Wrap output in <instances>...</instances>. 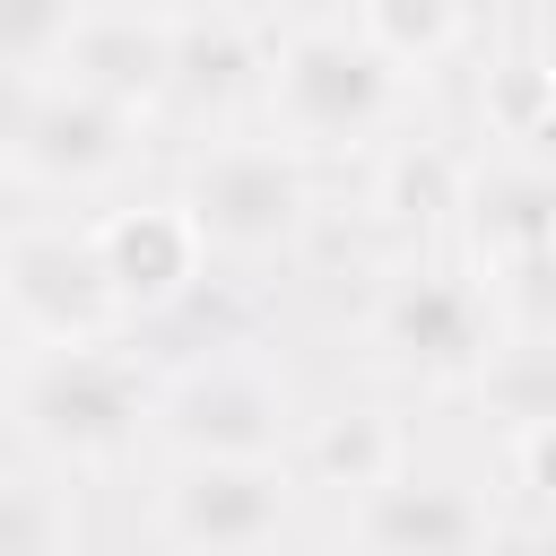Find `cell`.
I'll return each mask as SVG.
<instances>
[{
    "mask_svg": "<svg viewBox=\"0 0 556 556\" xmlns=\"http://www.w3.org/2000/svg\"><path fill=\"white\" fill-rule=\"evenodd\" d=\"M0 391H9L17 434L52 469H113L122 452H139L148 400H156L148 365L113 339H96V348H17L0 365Z\"/></svg>",
    "mask_w": 556,
    "mask_h": 556,
    "instance_id": "1",
    "label": "cell"
},
{
    "mask_svg": "<svg viewBox=\"0 0 556 556\" xmlns=\"http://www.w3.org/2000/svg\"><path fill=\"white\" fill-rule=\"evenodd\" d=\"M261 104H269V139L313 165V156L382 148L400 130L408 78L382 70L348 26H295L278 52H261Z\"/></svg>",
    "mask_w": 556,
    "mask_h": 556,
    "instance_id": "2",
    "label": "cell"
},
{
    "mask_svg": "<svg viewBox=\"0 0 556 556\" xmlns=\"http://www.w3.org/2000/svg\"><path fill=\"white\" fill-rule=\"evenodd\" d=\"M495 339H504V304L469 269H452V261H408L365 304L374 365L400 374V382H426V391H460L486 365Z\"/></svg>",
    "mask_w": 556,
    "mask_h": 556,
    "instance_id": "3",
    "label": "cell"
},
{
    "mask_svg": "<svg viewBox=\"0 0 556 556\" xmlns=\"http://www.w3.org/2000/svg\"><path fill=\"white\" fill-rule=\"evenodd\" d=\"M174 200L208 261H278L313 226V174L278 139H208Z\"/></svg>",
    "mask_w": 556,
    "mask_h": 556,
    "instance_id": "4",
    "label": "cell"
},
{
    "mask_svg": "<svg viewBox=\"0 0 556 556\" xmlns=\"http://www.w3.org/2000/svg\"><path fill=\"white\" fill-rule=\"evenodd\" d=\"M148 434H165L174 460H287L295 391L261 356H208V365L156 382Z\"/></svg>",
    "mask_w": 556,
    "mask_h": 556,
    "instance_id": "5",
    "label": "cell"
},
{
    "mask_svg": "<svg viewBox=\"0 0 556 556\" xmlns=\"http://www.w3.org/2000/svg\"><path fill=\"white\" fill-rule=\"evenodd\" d=\"M0 313L17 330V348H96V339H122V304L96 269V243H87V217H43V226H17L0 243Z\"/></svg>",
    "mask_w": 556,
    "mask_h": 556,
    "instance_id": "6",
    "label": "cell"
},
{
    "mask_svg": "<svg viewBox=\"0 0 556 556\" xmlns=\"http://www.w3.org/2000/svg\"><path fill=\"white\" fill-rule=\"evenodd\" d=\"M295 513L287 460H174L156 486V539L174 556H269Z\"/></svg>",
    "mask_w": 556,
    "mask_h": 556,
    "instance_id": "7",
    "label": "cell"
},
{
    "mask_svg": "<svg viewBox=\"0 0 556 556\" xmlns=\"http://www.w3.org/2000/svg\"><path fill=\"white\" fill-rule=\"evenodd\" d=\"M452 217H460V243H469L460 269H469L495 304H504V287L539 295L547 243H556V182H547L539 156H478V165L460 174Z\"/></svg>",
    "mask_w": 556,
    "mask_h": 556,
    "instance_id": "8",
    "label": "cell"
},
{
    "mask_svg": "<svg viewBox=\"0 0 556 556\" xmlns=\"http://www.w3.org/2000/svg\"><path fill=\"white\" fill-rule=\"evenodd\" d=\"M130 156H139V122H130L122 104L43 78V87H35V113H26V139H17V156H9V174L35 182V191H70V200H78V191H104Z\"/></svg>",
    "mask_w": 556,
    "mask_h": 556,
    "instance_id": "9",
    "label": "cell"
},
{
    "mask_svg": "<svg viewBox=\"0 0 556 556\" xmlns=\"http://www.w3.org/2000/svg\"><path fill=\"white\" fill-rule=\"evenodd\" d=\"M348 539L356 556H478L495 539V504L460 478L400 469L348 504Z\"/></svg>",
    "mask_w": 556,
    "mask_h": 556,
    "instance_id": "10",
    "label": "cell"
},
{
    "mask_svg": "<svg viewBox=\"0 0 556 556\" xmlns=\"http://www.w3.org/2000/svg\"><path fill=\"white\" fill-rule=\"evenodd\" d=\"M87 243H96V269H104V287H113L122 321L182 304V295L200 287V269H208V252H200V235H191L182 200L104 208V217H87Z\"/></svg>",
    "mask_w": 556,
    "mask_h": 556,
    "instance_id": "11",
    "label": "cell"
},
{
    "mask_svg": "<svg viewBox=\"0 0 556 556\" xmlns=\"http://www.w3.org/2000/svg\"><path fill=\"white\" fill-rule=\"evenodd\" d=\"M165 52H174V17L156 9H78L61 52H52V78L78 87V96H104L122 104L130 122H148L165 104Z\"/></svg>",
    "mask_w": 556,
    "mask_h": 556,
    "instance_id": "12",
    "label": "cell"
},
{
    "mask_svg": "<svg viewBox=\"0 0 556 556\" xmlns=\"http://www.w3.org/2000/svg\"><path fill=\"white\" fill-rule=\"evenodd\" d=\"M243 87H261V43L243 35V17H174L165 104H182V113H226Z\"/></svg>",
    "mask_w": 556,
    "mask_h": 556,
    "instance_id": "13",
    "label": "cell"
},
{
    "mask_svg": "<svg viewBox=\"0 0 556 556\" xmlns=\"http://www.w3.org/2000/svg\"><path fill=\"white\" fill-rule=\"evenodd\" d=\"M304 478L313 486H330V495H365V486H382V478H400L408 469V434H400V417L391 408H330V417H313L304 426Z\"/></svg>",
    "mask_w": 556,
    "mask_h": 556,
    "instance_id": "14",
    "label": "cell"
},
{
    "mask_svg": "<svg viewBox=\"0 0 556 556\" xmlns=\"http://www.w3.org/2000/svg\"><path fill=\"white\" fill-rule=\"evenodd\" d=\"M382 70L400 78H426L443 70L460 43H469V0H356V26H348Z\"/></svg>",
    "mask_w": 556,
    "mask_h": 556,
    "instance_id": "15",
    "label": "cell"
},
{
    "mask_svg": "<svg viewBox=\"0 0 556 556\" xmlns=\"http://www.w3.org/2000/svg\"><path fill=\"white\" fill-rule=\"evenodd\" d=\"M0 556H78L70 469H0Z\"/></svg>",
    "mask_w": 556,
    "mask_h": 556,
    "instance_id": "16",
    "label": "cell"
},
{
    "mask_svg": "<svg viewBox=\"0 0 556 556\" xmlns=\"http://www.w3.org/2000/svg\"><path fill=\"white\" fill-rule=\"evenodd\" d=\"M478 122H486L495 156H539L547 148V61H539V43H513L504 61H486Z\"/></svg>",
    "mask_w": 556,
    "mask_h": 556,
    "instance_id": "17",
    "label": "cell"
},
{
    "mask_svg": "<svg viewBox=\"0 0 556 556\" xmlns=\"http://www.w3.org/2000/svg\"><path fill=\"white\" fill-rule=\"evenodd\" d=\"M460 174H469V156H452L443 139H391V156L374 174V208L391 226H434V217H452Z\"/></svg>",
    "mask_w": 556,
    "mask_h": 556,
    "instance_id": "18",
    "label": "cell"
},
{
    "mask_svg": "<svg viewBox=\"0 0 556 556\" xmlns=\"http://www.w3.org/2000/svg\"><path fill=\"white\" fill-rule=\"evenodd\" d=\"M469 391L486 400V417H504V434H539V426H556V365H547V348L539 339H495L486 348V365L469 374Z\"/></svg>",
    "mask_w": 556,
    "mask_h": 556,
    "instance_id": "19",
    "label": "cell"
},
{
    "mask_svg": "<svg viewBox=\"0 0 556 556\" xmlns=\"http://www.w3.org/2000/svg\"><path fill=\"white\" fill-rule=\"evenodd\" d=\"M78 9L87 0H0V70L52 78V52H61V35H70Z\"/></svg>",
    "mask_w": 556,
    "mask_h": 556,
    "instance_id": "20",
    "label": "cell"
},
{
    "mask_svg": "<svg viewBox=\"0 0 556 556\" xmlns=\"http://www.w3.org/2000/svg\"><path fill=\"white\" fill-rule=\"evenodd\" d=\"M35 70H0V174H9V156H17V139H26V113H35Z\"/></svg>",
    "mask_w": 556,
    "mask_h": 556,
    "instance_id": "21",
    "label": "cell"
},
{
    "mask_svg": "<svg viewBox=\"0 0 556 556\" xmlns=\"http://www.w3.org/2000/svg\"><path fill=\"white\" fill-rule=\"evenodd\" d=\"M478 556H547V539H539V521H521V530H504V521H495V539H486Z\"/></svg>",
    "mask_w": 556,
    "mask_h": 556,
    "instance_id": "22",
    "label": "cell"
},
{
    "mask_svg": "<svg viewBox=\"0 0 556 556\" xmlns=\"http://www.w3.org/2000/svg\"><path fill=\"white\" fill-rule=\"evenodd\" d=\"M9 356H17V330H9V313H0V365H9Z\"/></svg>",
    "mask_w": 556,
    "mask_h": 556,
    "instance_id": "23",
    "label": "cell"
}]
</instances>
